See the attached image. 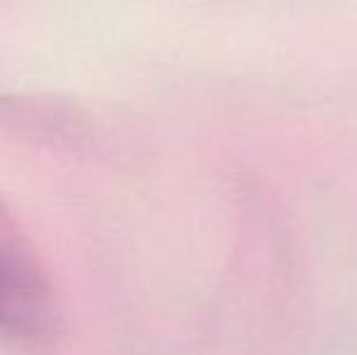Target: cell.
<instances>
[{
	"label": "cell",
	"instance_id": "cell-1",
	"mask_svg": "<svg viewBox=\"0 0 357 355\" xmlns=\"http://www.w3.org/2000/svg\"><path fill=\"white\" fill-rule=\"evenodd\" d=\"M5 317V304H3V292H0V319Z\"/></svg>",
	"mask_w": 357,
	"mask_h": 355
}]
</instances>
